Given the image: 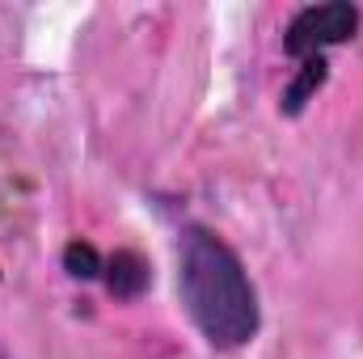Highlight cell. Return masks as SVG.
Masks as SVG:
<instances>
[{"instance_id": "cell-1", "label": "cell", "mask_w": 363, "mask_h": 359, "mask_svg": "<svg viewBox=\"0 0 363 359\" xmlns=\"http://www.w3.org/2000/svg\"><path fill=\"white\" fill-rule=\"evenodd\" d=\"M182 300L211 347H245L258 334V296L241 258L211 237L190 228L182 237Z\"/></svg>"}, {"instance_id": "cell-2", "label": "cell", "mask_w": 363, "mask_h": 359, "mask_svg": "<svg viewBox=\"0 0 363 359\" xmlns=\"http://www.w3.org/2000/svg\"><path fill=\"white\" fill-rule=\"evenodd\" d=\"M355 30H359V9L355 4H342V0H334V4H308L287 26V51L300 55V60H313L325 47H338V43L355 38Z\"/></svg>"}, {"instance_id": "cell-3", "label": "cell", "mask_w": 363, "mask_h": 359, "mask_svg": "<svg viewBox=\"0 0 363 359\" xmlns=\"http://www.w3.org/2000/svg\"><path fill=\"white\" fill-rule=\"evenodd\" d=\"M144 283H148V267L135 258V254H114V263H110V292L114 296H123V300H131V296H140L144 292Z\"/></svg>"}, {"instance_id": "cell-4", "label": "cell", "mask_w": 363, "mask_h": 359, "mask_svg": "<svg viewBox=\"0 0 363 359\" xmlns=\"http://www.w3.org/2000/svg\"><path fill=\"white\" fill-rule=\"evenodd\" d=\"M64 263H68V270L72 275H81V279H89V275H97V254H93V245H85V241H72L68 250H64Z\"/></svg>"}, {"instance_id": "cell-5", "label": "cell", "mask_w": 363, "mask_h": 359, "mask_svg": "<svg viewBox=\"0 0 363 359\" xmlns=\"http://www.w3.org/2000/svg\"><path fill=\"white\" fill-rule=\"evenodd\" d=\"M0 359H4V347H0Z\"/></svg>"}]
</instances>
